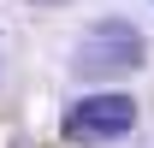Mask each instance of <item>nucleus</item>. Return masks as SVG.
Segmentation results:
<instances>
[{
    "label": "nucleus",
    "instance_id": "obj_1",
    "mask_svg": "<svg viewBox=\"0 0 154 148\" xmlns=\"http://www.w3.org/2000/svg\"><path fill=\"white\" fill-rule=\"evenodd\" d=\"M142 59H148V42H142V30L125 18H101L89 24L83 36H77L71 48V71L83 77V83H113V77H131L142 71Z\"/></svg>",
    "mask_w": 154,
    "mask_h": 148
},
{
    "label": "nucleus",
    "instance_id": "obj_2",
    "mask_svg": "<svg viewBox=\"0 0 154 148\" xmlns=\"http://www.w3.org/2000/svg\"><path fill=\"white\" fill-rule=\"evenodd\" d=\"M59 130L71 136V142H119V136H131L136 130V101L119 89H101V95H83L65 107Z\"/></svg>",
    "mask_w": 154,
    "mask_h": 148
}]
</instances>
